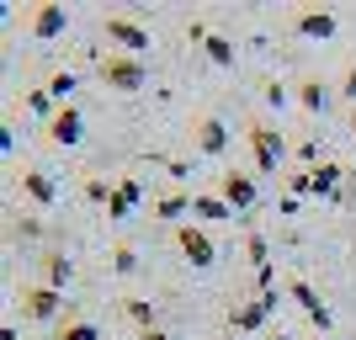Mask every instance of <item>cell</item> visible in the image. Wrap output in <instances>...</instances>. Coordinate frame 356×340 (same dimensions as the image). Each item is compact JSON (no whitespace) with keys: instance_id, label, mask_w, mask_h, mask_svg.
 <instances>
[{"instance_id":"8","label":"cell","mask_w":356,"mask_h":340,"mask_svg":"<svg viewBox=\"0 0 356 340\" xmlns=\"http://www.w3.org/2000/svg\"><path fill=\"white\" fill-rule=\"evenodd\" d=\"M48 138H54V144H80V106H59V112H54V118H48Z\"/></svg>"},{"instance_id":"12","label":"cell","mask_w":356,"mask_h":340,"mask_svg":"<svg viewBox=\"0 0 356 340\" xmlns=\"http://www.w3.org/2000/svg\"><path fill=\"white\" fill-rule=\"evenodd\" d=\"M22 186H27V197H32V202H54V197H59V192H54V181H48L43 176V170H22Z\"/></svg>"},{"instance_id":"24","label":"cell","mask_w":356,"mask_h":340,"mask_svg":"<svg viewBox=\"0 0 356 340\" xmlns=\"http://www.w3.org/2000/svg\"><path fill=\"white\" fill-rule=\"evenodd\" d=\"M181 207H192V202H186V197H165V202H160V218H176Z\"/></svg>"},{"instance_id":"2","label":"cell","mask_w":356,"mask_h":340,"mask_svg":"<svg viewBox=\"0 0 356 340\" xmlns=\"http://www.w3.org/2000/svg\"><path fill=\"white\" fill-rule=\"evenodd\" d=\"M16 303H22V314H27V319H54V314H59V303H64V293H59V287H48V282H32V287H22V298H16Z\"/></svg>"},{"instance_id":"6","label":"cell","mask_w":356,"mask_h":340,"mask_svg":"<svg viewBox=\"0 0 356 340\" xmlns=\"http://www.w3.org/2000/svg\"><path fill=\"white\" fill-rule=\"evenodd\" d=\"M64 27H70V11H64V6H38V11L27 16V32H32V38H59Z\"/></svg>"},{"instance_id":"7","label":"cell","mask_w":356,"mask_h":340,"mask_svg":"<svg viewBox=\"0 0 356 340\" xmlns=\"http://www.w3.org/2000/svg\"><path fill=\"white\" fill-rule=\"evenodd\" d=\"M218 197L229 207H255V181L239 176V170H229V176H218Z\"/></svg>"},{"instance_id":"29","label":"cell","mask_w":356,"mask_h":340,"mask_svg":"<svg viewBox=\"0 0 356 340\" xmlns=\"http://www.w3.org/2000/svg\"><path fill=\"white\" fill-rule=\"evenodd\" d=\"M319 340H325V335H319Z\"/></svg>"},{"instance_id":"18","label":"cell","mask_w":356,"mask_h":340,"mask_svg":"<svg viewBox=\"0 0 356 340\" xmlns=\"http://www.w3.org/2000/svg\"><path fill=\"white\" fill-rule=\"evenodd\" d=\"M138 202V186L134 181H128V186H118V192H112V202H106V213H112V218H128V207Z\"/></svg>"},{"instance_id":"1","label":"cell","mask_w":356,"mask_h":340,"mask_svg":"<svg viewBox=\"0 0 356 340\" xmlns=\"http://www.w3.org/2000/svg\"><path fill=\"white\" fill-rule=\"evenodd\" d=\"M96 74H102V86H112V90H138L144 86V59H134V54H106V59L96 64Z\"/></svg>"},{"instance_id":"26","label":"cell","mask_w":356,"mask_h":340,"mask_svg":"<svg viewBox=\"0 0 356 340\" xmlns=\"http://www.w3.org/2000/svg\"><path fill=\"white\" fill-rule=\"evenodd\" d=\"M341 90H346V96H351V102H356V64H351V70H346V80H341Z\"/></svg>"},{"instance_id":"17","label":"cell","mask_w":356,"mask_h":340,"mask_svg":"<svg viewBox=\"0 0 356 340\" xmlns=\"http://www.w3.org/2000/svg\"><path fill=\"white\" fill-rule=\"evenodd\" d=\"M202 43H208V59L218 64V70H229V64H234V48H229V38H218V32H208Z\"/></svg>"},{"instance_id":"21","label":"cell","mask_w":356,"mask_h":340,"mask_svg":"<svg viewBox=\"0 0 356 340\" xmlns=\"http://www.w3.org/2000/svg\"><path fill=\"white\" fill-rule=\"evenodd\" d=\"M70 90H74V74H54V80H48V96H54V102H64Z\"/></svg>"},{"instance_id":"22","label":"cell","mask_w":356,"mask_h":340,"mask_svg":"<svg viewBox=\"0 0 356 340\" xmlns=\"http://www.w3.org/2000/svg\"><path fill=\"white\" fill-rule=\"evenodd\" d=\"M128 319H138L144 330H154V309H149V303H138V298L128 303Z\"/></svg>"},{"instance_id":"25","label":"cell","mask_w":356,"mask_h":340,"mask_svg":"<svg viewBox=\"0 0 356 340\" xmlns=\"http://www.w3.org/2000/svg\"><path fill=\"white\" fill-rule=\"evenodd\" d=\"M112 266H118V271H134V266H138V261H134V250H128V245H122V250H118V255H112Z\"/></svg>"},{"instance_id":"15","label":"cell","mask_w":356,"mask_h":340,"mask_svg":"<svg viewBox=\"0 0 356 340\" xmlns=\"http://www.w3.org/2000/svg\"><path fill=\"white\" fill-rule=\"evenodd\" d=\"M341 165H319V170H309V192H335L341 186Z\"/></svg>"},{"instance_id":"20","label":"cell","mask_w":356,"mask_h":340,"mask_svg":"<svg viewBox=\"0 0 356 340\" xmlns=\"http://www.w3.org/2000/svg\"><path fill=\"white\" fill-rule=\"evenodd\" d=\"M48 287H64V282H70V261H64V255H48Z\"/></svg>"},{"instance_id":"4","label":"cell","mask_w":356,"mask_h":340,"mask_svg":"<svg viewBox=\"0 0 356 340\" xmlns=\"http://www.w3.org/2000/svg\"><path fill=\"white\" fill-rule=\"evenodd\" d=\"M176 245H181V255H186L192 266H213V261H218L213 239L202 234V229H192V223H181V229H176Z\"/></svg>"},{"instance_id":"14","label":"cell","mask_w":356,"mask_h":340,"mask_svg":"<svg viewBox=\"0 0 356 340\" xmlns=\"http://www.w3.org/2000/svg\"><path fill=\"white\" fill-rule=\"evenodd\" d=\"M271 303H277V293H266L261 303H250V309H239V314H234V330H255V325L271 314Z\"/></svg>"},{"instance_id":"16","label":"cell","mask_w":356,"mask_h":340,"mask_svg":"<svg viewBox=\"0 0 356 340\" xmlns=\"http://www.w3.org/2000/svg\"><path fill=\"white\" fill-rule=\"evenodd\" d=\"M192 213L197 218H234V207L223 202V197H192Z\"/></svg>"},{"instance_id":"27","label":"cell","mask_w":356,"mask_h":340,"mask_svg":"<svg viewBox=\"0 0 356 340\" xmlns=\"http://www.w3.org/2000/svg\"><path fill=\"white\" fill-rule=\"evenodd\" d=\"M138 340H170V335H165V330H144Z\"/></svg>"},{"instance_id":"10","label":"cell","mask_w":356,"mask_h":340,"mask_svg":"<svg viewBox=\"0 0 356 340\" xmlns=\"http://www.w3.org/2000/svg\"><path fill=\"white\" fill-rule=\"evenodd\" d=\"M197 149H202V154H223V149H229V128H223L218 118H202L197 122Z\"/></svg>"},{"instance_id":"9","label":"cell","mask_w":356,"mask_h":340,"mask_svg":"<svg viewBox=\"0 0 356 340\" xmlns=\"http://www.w3.org/2000/svg\"><path fill=\"white\" fill-rule=\"evenodd\" d=\"M287 293L298 298V309L309 314V319H314V325H319V330H330V314H325V303H319V293H314L309 282H287Z\"/></svg>"},{"instance_id":"11","label":"cell","mask_w":356,"mask_h":340,"mask_svg":"<svg viewBox=\"0 0 356 340\" xmlns=\"http://www.w3.org/2000/svg\"><path fill=\"white\" fill-rule=\"evenodd\" d=\"M298 32H303V38H335V16L330 11H303L298 16Z\"/></svg>"},{"instance_id":"3","label":"cell","mask_w":356,"mask_h":340,"mask_svg":"<svg viewBox=\"0 0 356 340\" xmlns=\"http://www.w3.org/2000/svg\"><path fill=\"white\" fill-rule=\"evenodd\" d=\"M250 144H255V170H261V176H277V160H282V138L271 133L266 122H250Z\"/></svg>"},{"instance_id":"5","label":"cell","mask_w":356,"mask_h":340,"mask_svg":"<svg viewBox=\"0 0 356 340\" xmlns=\"http://www.w3.org/2000/svg\"><path fill=\"white\" fill-rule=\"evenodd\" d=\"M102 32L112 38V43H122L128 54H134V59H138V54L149 48V32L138 27V22H128V16H106V27H102Z\"/></svg>"},{"instance_id":"19","label":"cell","mask_w":356,"mask_h":340,"mask_svg":"<svg viewBox=\"0 0 356 340\" xmlns=\"http://www.w3.org/2000/svg\"><path fill=\"white\" fill-rule=\"evenodd\" d=\"M298 102L309 106V112H319V106H325V86H319V80H309V86H298Z\"/></svg>"},{"instance_id":"23","label":"cell","mask_w":356,"mask_h":340,"mask_svg":"<svg viewBox=\"0 0 356 340\" xmlns=\"http://www.w3.org/2000/svg\"><path fill=\"white\" fill-rule=\"evenodd\" d=\"M250 261H255V271H266V239L261 234H250Z\"/></svg>"},{"instance_id":"28","label":"cell","mask_w":356,"mask_h":340,"mask_svg":"<svg viewBox=\"0 0 356 340\" xmlns=\"http://www.w3.org/2000/svg\"><path fill=\"white\" fill-rule=\"evenodd\" d=\"M351 133H356V118H351Z\"/></svg>"},{"instance_id":"13","label":"cell","mask_w":356,"mask_h":340,"mask_svg":"<svg viewBox=\"0 0 356 340\" xmlns=\"http://www.w3.org/2000/svg\"><path fill=\"white\" fill-rule=\"evenodd\" d=\"M59 340H102V335H96V325H90V319L64 314V319H59Z\"/></svg>"}]
</instances>
